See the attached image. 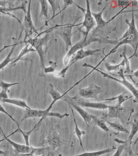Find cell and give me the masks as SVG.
<instances>
[{
    "mask_svg": "<svg viewBox=\"0 0 138 156\" xmlns=\"http://www.w3.org/2000/svg\"><path fill=\"white\" fill-rule=\"evenodd\" d=\"M108 4H107L106 6H105L104 8H103V9L100 12H99V13L92 12V15H93L94 20H95L97 25L96 28L94 30L93 34H95L97 32L99 31V29L104 27L109 23V20L106 21L104 20L103 18V12L105 10L106 7H107Z\"/></svg>",
    "mask_w": 138,
    "mask_h": 156,
    "instance_id": "14",
    "label": "cell"
},
{
    "mask_svg": "<svg viewBox=\"0 0 138 156\" xmlns=\"http://www.w3.org/2000/svg\"><path fill=\"white\" fill-rule=\"evenodd\" d=\"M122 104L117 103L116 105H110L109 106V112L106 117L109 118H118L121 119L123 117L126 108L122 107Z\"/></svg>",
    "mask_w": 138,
    "mask_h": 156,
    "instance_id": "12",
    "label": "cell"
},
{
    "mask_svg": "<svg viewBox=\"0 0 138 156\" xmlns=\"http://www.w3.org/2000/svg\"><path fill=\"white\" fill-rule=\"evenodd\" d=\"M49 67H45L43 69L44 73L45 74L48 73H53L55 72L56 69L57 67V62L50 61L49 62Z\"/></svg>",
    "mask_w": 138,
    "mask_h": 156,
    "instance_id": "35",
    "label": "cell"
},
{
    "mask_svg": "<svg viewBox=\"0 0 138 156\" xmlns=\"http://www.w3.org/2000/svg\"><path fill=\"white\" fill-rule=\"evenodd\" d=\"M128 156H137L135 154L134 152H133V151L132 150L131 147L130 146L128 150Z\"/></svg>",
    "mask_w": 138,
    "mask_h": 156,
    "instance_id": "41",
    "label": "cell"
},
{
    "mask_svg": "<svg viewBox=\"0 0 138 156\" xmlns=\"http://www.w3.org/2000/svg\"><path fill=\"white\" fill-rule=\"evenodd\" d=\"M63 2L64 3L63 9L60 11V12L64 10L68 6L71 5L74 3V2L73 1H71V0H64Z\"/></svg>",
    "mask_w": 138,
    "mask_h": 156,
    "instance_id": "40",
    "label": "cell"
},
{
    "mask_svg": "<svg viewBox=\"0 0 138 156\" xmlns=\"http://www.w3.org/2000/svg\"><path fill=\"white\" fill-rule=\"evenodd\" d=\"M101 92V88L95 84H91L88 87L79 88L80 96L84 98L97 99L99 94Z\"/></svg>",
    "mask_w": 138,
    "mask_h": 156,
    "instance_id": "10",
    "label": "cell"
},
{
    "mask_svg": "<svg viewBox=\"0 0 138 156\" xmlns=\"http://www.w3.org/2000/svg\"><path fill=\"white\" fill-rule=\"evenodd\" d=\"M0 130L2 131V133L3 134L4 138L5 139V140H6L11 146H13L15 151L18 153L23 154L25 156H26L27 155L31 153V151H32V146H31V145L30 146H27L26 145H22L21 144H18L17 143L12 141V140H10L8 138L9 136L14 135V134L17 132H19V130H18V129L12 133L10 135H8V136H6L4 134L3 130H2V128H1V126H0Z\"/></svg>",
    "mask_w": 138,
    "mask_h": 156,
    "instance_id": "9",
    "label": "cell"
},
{
    "mask_svg": "<svg viewBox=\"0 0 138 156\" xmlns=\"http://www.w3.org/2000/svg\"><path fill=\"white\" fill-rule=\"evenodd\" d=\"M94 42H98L100 43L111 44L116 45L118 42V40H110L109 38L99 35L98 34H90L89 36L88 35L86 41H83L82 39L79 42L71 46L67 54L64 57L63 63L65 65H67L69 61L70 60V57L74 54L75 52H77L81 49H83L85 47L89 45L90 44Z\"/></svg>",
    "mask_w": 138,
    "mask_h": 156,
    "instance_id": "1",
    "label": "cell"
},
{
    "mask_svg": "<svg viewBox=\"0 0 138 156\" xmlns=\"http://www.w3.org/2000/svg\"><path fill=\"white\" fill-rule=\"evenodd\" d=\"M126 24H128V28L126 31L123 34V36L118 40V41L123 40L127 36L131 35L132 34H137L138 31L135 25V19L134 18V12L132 13V20L130 22L128 19H126L125 20Z\"/></svg>",
    "mask_w": 138,
    "mask_h": 156,
    "instance_id": "16",
    "label": "cell"
},
{
    "mask_svg": "<svg viewBox=\"0 0 138 156\" xmlns=\"http://www.w3.org/2000/svg\"><path fill=\"white\" fill-rule=\"evenodd\" d=\"M44 156V155H40V156Z\"/></svg>",
    "mask_w": 138,
    "mask_h": 156,
    "instance_id": "46",
    "label": "cell"
},
{
    "mask_svg": "<svg viewBox=\"0 0 138 156\" xmlns=\"http://www.w3.org/2000/svg\"><path fill=\"white\" fill-rule=\"evenodd\" d=\"M5 139L4 138H3V139H2V140H0V143H2V142H3V141H5Z\"/></svg>",
    "mask_w": 138,
    "mask_h": 156,
    "instance_id": "45",
    "label": "cell"
},
{
    "mask_svg": "<svg viewBox=\"0 0 138 156\" xmlns=\"http://www.w3.org/2000/svg\"><path fill=\"white\" fill-rule=\"evenodd\" d=\"M31 2L30 1L29 3L28 8L26 11V14L25 15V20H24V24L27 28L30 29V31L37 32V30L34 25L31 15Z\"/></svg>",
    "mask_w": 138,
    "mask_h": 156,
    "instance_id": "17",
    "label": "cell"
},
{
    "mask_svg": "<svg viewBox=\"0 0 138 156\" xmlns=\"http://www.w3.org/2000/svg\"><path fill=\"white\" fill-rule=\"evenodd\" d=\"M126 48H125L124 51L122 53V55H120L121 57H123V59L125 60V65H126V68L124 72H123L124 73H128V74H133V71L130 69V63L129 59H128V57H127L126 55Z\"/></svg>",
    "mask_w": 138,
    "mask_h": 156,
    "instance_id": "33",
    "label": "cell"
},
{
    "mask_svg": "<svg viewBox=\"0 0 138 156\" xmlns=\"http://www.w3.org/2000/svg\"><path fill=\"white\" fill-rule=\"evenodd\" d=\"M65 95L64 96V101H66V102L71 107L74 108L77 112H78L79 114L81 115V116L83 118L85 122L86 125L89 126L91 122L92 121L91 118V115L88 113V112L85 111L82 107L80 106H79L78 105H76L72 101V99L69 96H67V95Z\"/></svg>",
    "mask_w": 138,
    "mask_h": 156,
    "instance_id": "11",
    "label": "cell"
},
{
    "mask_svg": "<svg viewBox=\"0 0 138 156\" xmlns=\"http://www.w3.org/2000/svg\"><path fill=\"white\" fill-rule=\"evenodd\" d=\"M48 1V3H49L51 6L53 13L52 18H51L50 20L48 21L46 23L48 22H49V20H51L53 19L55 17L56 12V11L58 9H60L59 1Z\"/></svg>",
    "mask_w": 138,
    "mask_h": 156,
    "instance_id": "34",
    "label": "cell"
},
{
    "mask_svg": "<svg viewBox=\"0 0 138 156\" xmlns=\"http://www.w3.org/2000/svg\"><path fill=\"white\" fill-rule=\"evenodd\" d=\"M80 24H82V23L77 25L74 24H67L66 25L60 27L59 28V30L58 31V33L65 42L66 51H68L69 48H71L72 46L71 39L73 35V33H72L73 27L80 25Z\"/></svg>",
    "mask_w": 138,
    "mask_h": 156,
    "instance_id": "8",
    "label": "cell"
},
{
    "mask_svg": "<svg viewBox=\"0 0 138 156\" xmlns=\"http://www.w3.org/2000/svg\"><path fill=\"white\" fill-rule=\"evenodd\" d=\"M114 141L118 144H126L127 143L126 141H123V140H119V139L117 138L115 139Z\"/></svg>",
    "mask_w": 138,
    "mask_h": 156,
    "instance_id": "42",
    "label": "cell"
},
{
    "mask_svg": "<svg viewBox=\"0 0 138 156\" xmlns=\"http://www.w3.org/2000/svg\"><path fill=\"white\" fill-rule=\"evenodd\" d=\"M125 147L124 144H122L119 146L117 151L112 156H121Z\"/></svg>",
    "mask_w": 138,
    "mask_h": 156,
    "instance_id": "39",
    "label": "cell"
},
{
    "mask_svg": "<svg viewBox=\"0 0 138 156\" xmlns=\"http://www.w3.org/2000/svg\"><path fill=\"white\" fill-rule=\"evenodd\" d=\"M115 146L101 151H94V152H86L76 155L71 156H100L105 154L110 153L116 149Z\"/></svg>",
    "mask_w": 138,
    "mask_h": 156,
    "instance_id": "20",
    "label": "cell"
},
{
    "mask_svg": "<svg viewBox=\"0 0 138 156\" xmlns=\"http://www.w3.org/2000/svg\"><path fill=\"white\" fill-rule=\"evenodd\" d=\"M124 94L125 93L122 94H120L119 95V96H117V97L108 99H106V100H107V101H113V100L117 99L118 101V103L122 105V104L123 103L124 101H126L129 98L128 96H126Z\"/></svg>",
    "mask_w": 138,
    "mask_h": 156,
    "instance_id": "36",
    "label": "cell"
},
{
    "mask_svg": "<svg viewBox=\"0 0 138 156\" xmlns=\"http://www.w3.org/2000/svg\"><path fill=\"white\" fill-rule=\"evenodd\" d=\"M29 39L25 41L26 43L30 44L37 52L40 60L41 66L42 69L45 68V52L43 47L49 40V35L48 33L46 34L43 37H35L34 38L30 37L28 35Z\"/></svg>",
    "mask_w": 138,
    "mask_h": 156,
    "instance_id": "4",
    "label": "cell"
},
{
    "mask_svg": "<svg viewBox=\"0 0 138 156\" xmlns=\"http://www.w3.org/2000/svg\"><path fill=\"white\" fill-rule=\"evenodd\" d=\"M36 52L35 50L32 47L31 44H28L25 48L22 50L18 57L12 62V64H15L29 52Z\"/></svg>",
    "mask_w": 138,
    "mask_h": 156,
    "instance_id": "24",
    "label": "cell"
},
{
    "mask_svg": "<svg viewBox=\"0 0 138 156\" xmlns=\"http://www.w3.org/2000/svg\"><path fill=\"white\" fill-rule=\"evenodd\" d=\"M91 118L94 121V124L104 131L106 132H109L110 131V129L106 125V122L105 120L100 119L96 116L93 115H91Z\"/></svg>",
    "mask_w": 138,
    "mask_h": 156,
    "instance_id": "23",
    "label": "cell"
},
{
    "mask_svg": "<svg viewBox=\"0 0 138 156\" xmlns=\"http://www.w3.org/2000/svg\"><path fill=\"white\" fill-rule=\"evenodd\" d=\"M82 66L84 67H89L92 68V69L100 73L104 77L108 78V79H111L119 83L122 84V85H123L128 90H129L133 94V96L135 98V100L134 102H138V90L134 86V85L131 83L128 80H127L125 78V76L124 75V73H123V69L121 68L120 69L119 72H118V74L119 76L120 77L122 78V80H120L117 79L114 77L111 76L109 75L107 73H104V72L102 71L100 69L96 68L94 66L92 65L88 64V63H84V64L82 65Z\"/></svg>",
    "mask_w": 138,
    "mask_h": 156,
    "instance_id": "2",
    "label": "cell"
},
{
    "mask_svg": "<svg viewBox=\"0 0 138 156\" xmlns=\"http://www.w3.org/2000/svg\"><path fill=\"white\" fill-rule=\"evenodd\" d=\"M50 150V147H42V148H35L32 147V151L29 154L26 156H40L44 155L45 154L48 152Z\"/></svg>",
    "mask_w": 138,
    "mask_h": 156,
    "instance_id": "28",
    "label": "cell"
},
{
    "mask_svg": "<svg viewBox=\"0 0 138 156\" xmlns=\"http://www.w3.org/2000/svg\"><path fill=\"white\" fill-rule=\"evenodd\" d=\"M0 156H8V154L4 151L0 150Z\"/></svg>",
    "mask_w": 138,
    "mask_h": 156,
    "instance_id": "43",
    "label": "cell"
},
{
    "mask_svg": "<svg viewBox=\"0 0 138 156\" xmlns=\"http://www.w3.org/2000/svg\"><path fill=\"white\" fill-rule=\"evenodd\" d=\"M39 124H38V123L34 126L31 129V130H29V131H25L22 130L21 128H20V126H18V130H19V132L21 133L23 136L24 140H25V143H26V145L27 146H30V144L29 143V136L35 130V129H36L38 126H39Z\"/></svg>",
    "mask_w": 138,
    "mask_h": 156,
    "instance_id": "25",
    "label": "cell"
},
{
    "mask_svg": "<svg viewBox=\"0 0 138 156\" xmlns=\"http://www.w3.org/2000/svg\"><path fill=\"white\" fill-rule=\"evenodd\" d=\"M0 112H2V113H4V114H5L6 115H8V116L11 119H12V120L13 121L15 122L16 123L17 126H20L19 125V124H18L17 122L15 120V119H14V117H13L10 114H9V113H8V112H7V111H6V110L5 109L4 107H3V106L2 105L1 103H0Z\"/></svg>",
    "mask_w": 138,
    "mask_h": 156,
    "instance_id": "38",
    "label": "cell"
},
{
    "mask_svg": "<svg viewBox=\"0 0 138 156\" xmlns=\"http://www.w3.org/2000/svg\"><path fill=\"white\" fill-rule=\"evenodd\" d=\"M70 90H68L65 93L62 95L60 93L58 92V91L54 89L52 84L49 83V86H48V93L51 96L52 98L53 99V101L51 104L49 105V107L46 109L47 112H50L54 104L59 100L62 99L65 95Z\"/></svg>",
    "mask_w": 138,
    "mask_h": 156,
    "instance_id": "13",
    "label": "cell"
},
{
    "mask_svg": "<svg viewBox=\"0 0 138 156\" xmlns=\"http://www.w3.org/2000/svg\"><path fill=\"white\" fill-rule=\"evenodd\" d=\"M78 105L81 107H87L99 110H105L107 109L109 105L105 104L102 102H85L79 101L78 102Z\"/></svg>",
    "mask_w": 138,
    "mask_h": 156,
    "instance_id": "15",
    "label": "cell"
},
{
    "mask_svg": "<svg viewBox=\"0 0 138 156\" xmlns=\"http://www.w3.org/2000/svg\"><path fill=\"white\" fill-rule=\"evenodd\" d=\"M0 102L4 103H8L14 105L25 108V109H30L31 108L28 105L26 101H23V100L18 99L0 98Z\"/></svg>",
    "mask_w": 138,
    "mask_h": 156,
    "instance_id": "18",
    "label": "cell"
},
{
    "mask_svg": "<svg viewBox=\"0 0 138 156\" xmlns=\"http://www.w3.org/2000/svg\"><path fill=\"white\" fill-rule=\"evenodd\" d=\"M71 108L72 116H73L74 122L75 124V133L77 138H78L79 140L80 145H81V147H82V148L83 149V151H84L83 144H82V135H85L86 132L84 130H81L79 128L77 122H76V117H75L73 109L72 108V107H71Z\"/></svg>",
    "mask_w": 138,
    "mask_h": 156,
    "instance_id": "22",
    "label": "cell"
},
{
    "mask_svg": "<svg viewBox=\"0 0 138 156\" xmlns=\"http://www.w3.org/2000/svg\"><path fill=\"white\" fill-rule=\"evenodd\" d=\"M86 9H84L81 7L80 6H79L78 5L75 3L77 7L80 9L81 10L83 11L84 13V20L82 23V25L81 26L80 28L79 29V30L82 27L86 28V31L83 33L84 37H83V40L84 41H86V40L88 35L89 34V32L96 25L95 20L92 15L89 1H86Z\"/></svg>",
    "mask_w": 138,
    "mask_h": 156,
    "instance_id": "7",
    "label": "cell"
},
{
    "mask_svg": "<svg viewBox=\"0 0 138 156\" xmlns=\"http://www.w3.org/2000/svg\"><path fill=\"white\" fill-rule=\"evenodd\" d=\"M55 132H53L49 136L48 142L49 144L54 148H56L59 146L60 141L58 135Z\"/></svg>",
    "mask_w": 138,
    "mask_h": 156,
    "instance_id": "27",
    "label": "cell"
},
{
    "mask_svg": "<svg viewBox=\"0 0 138 156\" xmlns=\"http://www.w3.org/2000/svg\"><path fill=\"white\" fill-rule=\"evenodd\" d=\"M69 115L68 113H66L62 114L58 112H47L46 110H39L32 109H25L24 112L21 122H23L25 119L31 118H41L39 122L41 124L43 119L47 117H56L62 119L65 117H68Z\"/></svg>",
    "mask_w": 138,
    "mask_h": 156,
    "instance_id": "3",
    "label": "cell"
},
{
    "mask_svg": "<svg viewBox=\"0 0 138 156\" xmlns=\"http://www.w3.org/2000/svg\"><path fill=\"white\" fill-rule=\"evenodd\" d=\"M41 5V10L40 16H43L48 19V2L47 1L45 0H42L39 1Z\"/></svg>",
    "mask_w": 138,
    "mask_h": 156,
    "instance_id": "31",
    "label": "cell"
},
{
    "mask_svg": "<svg viewBox=\"0 0 138 156\" xmlns=\"http://www.w3.org/2000/svg\"><path fill=\"white\" fill-rule=\"evenodd\" d=\"M126 44L130 45L133 48V50H134V53L131 56L128 58V59H130L133 57H137L138 33L137 34H131V35H128V36H127L125 38L123 39V40L118 41V43L116 45V46L109 52L108 54H107V55H105V57L101 60V61H100V62H99L100 63H98L97 64L98 66L100 65L102 63V62L105 60L106 57H108L111 54L116 52L119 47L121 45Z\"/></svg>",
    "mask_w": 138,
    "mask_h": 156,
    "instance_id": "6",
    "label": "cell"
},
{
    "mask_svg": "<svg viewBox=\"0 0 138 156\" xmlns=\"http://www.w3.org/2000/svg\"><path fill=\"white\" fill-rule=\"evenodd\" d=\"M125 65V63L124 59L122 60V62L118 64L111 65L108 63H105V68L109 72L117 71L119 70L120 67L124 66Z\"/></svg>",
    "mask_w": 138,
    "mask_h": 156,
    "instance_id": "30",
    "label": "cell"
},
{
    "mask_svg": "<svg viewBox=\"0 0 138 156\" xmlns=\"http://www.w3.org/2000/svg\"><path fill=\"white\" fill-rule=\"evenodd\" d=\"M138 130V124L137 119H135L134 122L132 124L131 130L130 133L129 137H128V140H126L127 142H131L132 140H133L134 136H135L136 134L137 133Z\"/></svg>",
    "mask_w": 138,
    "mask_h": 156,
    "instance_id": "32",
    "label": "cell"
},
{
    "mask_svg": "<svg viewBox=\"0 0 138 156\" xmlns=\"http://www.w3.org/2000/svg\"><path fill=\"white\" fill-rule=\"evenodd\" d=\"M17 45V44H15L13 45L12 48L11 50L8 55L5 58L4 60L0 63V70L4 68L6 66L8 65L10 62L12 61L13 58H11V56L12 55L13 52H14V49H15V46H16Z\"/></svg>",
    "mask_w": 138,
    "mask_h": 156,
    "instance_id": "29",
    "label": "cell"
},
{
    "mask_svg": "<svg viewBox=\"0 0 138 156\" xmlns=\"http://www.w3.org/2000/svg\"><path fill=\"white\" fill-rule=\"evenodd\" d=\"M138 70H137L136 71H135V72H133V75H134V76H135V77H136V78H137V79L138 76Z\"/></svg>",
    "mask_w": 138,
    "mask_h": 156,
    "instance_id": "44",
    "label": "cell"
},
{
    "mask_svg": "<svg viewBox=\"0 0 138 156\" xmlns=\"http://www.w3.org/2000/svg\"><path fill=\"white\" fill-rule=\"evenodd\" d=\"M19 83H8L3 80H0V87L2 88V91L0 92V98L5 99L8 98V92H10L9 88L14 85H18Z\"/></svg>",
    "mask_w": 138,
    "mask_h": 156,
    "instance_id": "19",
    "label": "cell"
},
{
    "mask_svg": "<svg viewBox=\"0 0 138 156\" xmlns=\"http://www.w3.org/2000/svg\"><path fill=\"white\" fill-rule=\"evenodd\" d=\"M15 1H0V7L12 8L14 7V2Z\"/></svg>",
    "mask_w": 138,
    "mask_h": 156,
    "instance_id": "37",
    "label": "cell"
},
{
    "mask_svg": "<svg viewBox=\"0 0 138 156\" xmlns=\"http://www.w3.org/2000/svg\"><path fill=\"white\" fill-rule=\"evenodd\" d=\"M27 1H22L21 4L19 5V6L16 7H12V8H5V7H0V12L2 13H7L10 12H12V11H15L16 10H22L26 14V5L27 3Z\"/></svg>",
    "mask_w": 138,
    "mask_h": 156,
    "instance_id": "21",
    "label": "cell"
},
{
    "mask_svg": "<svg viewBox=\"0 0 138 156\" xmlns=\"http://www.w3.org/2000/svg\"><path fill=\"white\" fill-rule=\"evenodd\" d=\"M105 121L108 124H109L110 127L114 129L116 131L126 133H130V132L128 131V129H126L119 123L116 122H111L106 120H105Z\"/></svg>",
    "mask_w": 138,
    "mask_h": 156,
    "instance_id": "26",
    "label": "cell"
},
{
    "mask_svg": "<svg viewBox=\"0 0 138 156\" xmlns=\"http://www.w3.org/2000/svg\"><path fill=\"white\" fill-rule=\"evenodd\" d=\"M100 51H101V49H100L87 50H84L83 49H81L77 51V53L75 55L72 57L70 60L69 61L67 66L65 67L60 72H54V76L56 77H59L62 78L65 77V74L69 68L72 65L74 64L77 61L83 59L89 56L93 55L94 54L100 52Z\"/></svg>",
    "mask_w": 138,
    "mask_h": 156,
    "instance_id": "5",
    "label": "cell"
}]
</instances>
